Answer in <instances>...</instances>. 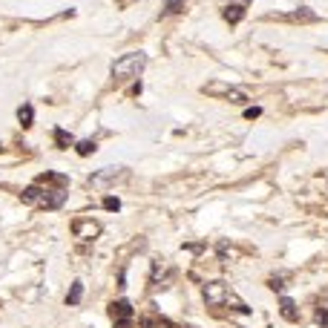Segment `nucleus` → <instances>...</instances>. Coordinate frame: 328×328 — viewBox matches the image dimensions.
Segmentation results:
<instances>
[{
	"instance_id": "obj_13",
	"label": "nucleus",
	"mask_w": 328,
	"mask_h": 328,
	"mask_svg": "<svg viewBox=\"0 0 328 328\" xmlns=\"http://www.w3.org/2000/svg\"><path fill=\"white\" fill-rule=\"evenodd\" d=\"M55 144H58L60 150H70L72 144H75V138H72L66 130H60V127H58V130H55Z\"/></svg>"
},
{
	"instance_id": "obj_17",
	"label": "nucleus",
	"mask_w": 328,
	"mask_h": 328,
	"mask_svg": "<svg viewBox=\"0 0 328 328\" xmlns=\"http://www.w3.org/2000/svg\"><path fill=\"white\" fill-rule=\"evenodd\" d=\"M104 208H106V210H121V199H118V196H106Z\"/></svg>"
},
{
	"instance_id": "obj_11",
	"label": "nucleus",
	"mask_w": 328,
	"mask_h": 328,
	"mask_svg": "<svg viewBox=\"0 0 328 328\" xmlns=\"http://www.w3.org/2000/svg\"><path fill=\"white\" fill-rule=\"evenodd\" d=\"M288 18H291V20H296V24H314L316 20V12H311V9H296V12L294 14H288Z\"/></svg>"
},
{
	"instance_id": "obj_2",
	"label": "nucleus",
	"mask_w": 328,
	"mask_h": 328,
	"mask_svg": "<svg viewBox=\"0 0 328 328\" xmlns=\"http://www.w3.org/2000/svg\"><path fill=\"white\" fill-rule=\"evenodd\" d=\"M204 300H208V305H236V311H242V314L250 311V308L230 291V285H224V282H208V285H204Z\"/></svg>"
},
{
	"instance_id": "obj_16",
	"label": "nucleus",
	"mask_w": 328,
	"mask_h": 328,
	"mask_svg": "<svg viewBox=\"0 0 328 328\" xmlns=\"http://www.w3.org/2000/svg\"><path fill=\"white\" fill-rule=\"evenodd\" d=\"M141 328H170L167 320H156V316H147V320H141Z\"/></svg>"
},
{
	"instance_id": "obj_9",
	"label": "nucleus",
	"mask_w": 328,
	"mask_h": 328,
	"mask_svg": "<svg viewBox=\"0 0 328 328\" xmlns=\"http://www.w3.org/2000/svg\"><path fill=\"white\" fill-rule=\"evenodd\" d=\"M280 314H282V320H288V322H296V320H300L296 302H294V300H288V296H282V300H280Z\"/></svg>"
},
{
	"instance_id": "obj_12",
	"label": "nucleus",
	"mask_w": 328,
	"mask_h": 328,
	"mask_svg": "<svg viewBox=\"0 0 328 328\" xmlns=\"http://www.w3.org/2000/svg\"><path fill=\"white\" fill-rule=\"evenodd\" d=\"M18 121H20L24 127H32V121H35V110H32V104H24L20 110H18Z\"/></svg>"
},
{
	"instance_id": "obj_5",
	"label": "nucleus",
	"mask_w": 328,
	"mask_h": 328,
	"mask_svg": "<svg viewBox=\"0 0 328 328\" xmlns=\"http://www.w3.org/2000/svg\"><path fill=\"white\" fill-rule=\"evenodd\" d=\"M72 236H75V239H81V242H90V239H95V236H101V222L81 216V219H75V222H72Z\"/></svg>"
},
{
	"instance_id": "obj_3",
	"label": "nucleus",
	"mask_w": 328,
	"mask_h": 328,
	"mask_svg": "<svg viewBox=\"0 0 328 328\" xmlns=\"http://www.w3.org/2000/svg\"><path fill=\"white\" fill-rule=\"evenodd\" d=\"M147 66V55L144 52H130L112 64V78L116 81H130V78H138V72Z\"/></svg>"
},
{
	"instance_id": "obj_20",
	"label": "nucleus",
	"mask_w": 328,
	"mask_h": 328,
	"mask_svg": "<svg viewBox=\"0 0 328 328\" xmlns=\"http://www.w3.org/2000/svg\"><path fill=\"white\" fill-rule=\"evenodd\" d=\"M270 288H274V291H280V288H282V276H274V280H270Z\"/></svg>"
},
{
	"instance_id": "obj_7",
	"label": "nucleus",
	"mask_w": 328,
	"mask_h": 328,
	"mask_svg": "<svg viewBox=\"0 0 328 328\" xmlns=\"http://www.w3.org/2000/svg\"><path fill=\"white\" fill-rule=\"evenodd\" d=\"M110 316H112L116 328H130V326H132V316H136V311H132V305H130L127 300H118V302L110 305Z\"/></svg>"
},
{
	"instance_id": "obj_1",
	"label": "nucleus",
	"mask_w": 328,
	"mask_h": 328,
	"mask_svg": "<svg viewBox=\"0 0 328 328\" xmlns=\"http://www.w3.org/2000/svg\"><path fill=\"white\" fill-rule=\"evenodd\" d=\"M20 202L24 204H32V208H46V210H58L60 204L66 202V188H49V184H32L20 193Z\"/></svg>"
},
{
	"instance_id": "obj_8",
	"label": "nucleus",
	"mask_w": 328,
	"mask_h": 328,
	"mask_svg": "<svg viewBox=\"0 0 328 328\" xmlns=\"http://www.w3.org/2000/svg\"><path fill=\"white\" fill-rule=\"evenodd\" d=\"M222 18H224V20H228L230 26L242 24V20H245V6H242V3H234V6H224Z\"/></svg>"
},
{
	"instance_id": "obj_15",
	"label": "nucleus",
	"mask_w": 328,
	"mask_h": 328,
	"mask_svg": "<svg viewBox=\"0 0 328 328\" xmlns=\"http://www.w3.org/2000/svg\"><path fill=\"white\" fill-rule=\"evenodd\" d=\"M75 150H78V156H92L98 147H95V141H78V144H75Z\"/></svg>"
},
{
	"instance_id": "obj_18",
	"label": "nucleus",
	"mask_w": 328,
	"mask_h": 328,
	"mask_svg": "<svg viewBox=\"0 0 328 328\" xmlns=\"http://www.w3.org/2000/svg\"><path fill=\"white\" fill-rule=\"evenodd\" d=\"M316 322L328 328V308H320V311H316Z\"/></svg>"
},
{
	"instance_id": "obj_6",
	"label": "nucleus",
	"mask_w": 328,
	"mask_h": 328,
	"mask_svg": "<svg viewBox=\"0 0 328 328\" xmlns=\"http://www.w3.org/2000/svg\"><path fill=\"white\" fill-rule=\"evenodd\" d=\"M121 178H127V170L124 167H104V170H98L90 176V184L92 188H110V184H116Z\"/></svg>"
},
{
	"instance_id": "obj_19",
	"label": "nucleus",
	"mask_w": 328,
	"mask_h": 328,
	"mask_svg": "<svg viewBox=\"0 0 328 328\" xmlns=\"http://www.w3.org/2000/svg\"><path fill=\"white\" fill-rule=\"evenodd\" d=\"M259 116H262V110H259V106H248V110H245V118H250V121L259 118Z\"/></svg>"
},
{
	"instance_id": "obj_10",
	"label": "nucleus",
	"mask_w": 328,
	"mask_h": 328,
	"mask_svg": "<svg viewBox=\"0 0 328 328\" xmlns=\"http://www.w3.org/2000/svg\"><path fill=\"white\" fill-rule=\"evenodd\" d=\"M84 300V282H72L70 294H66V305H81Z\"/></svg>"
},
{
	"instance_id": "obj_14",
	"label": "nucleus",
	"mask_w": 328,
	"mask_h": 328,
	"mask_svg": "<svg viewBox=\"0 0 328 328\" xmlns=\"http://www.w3.org/2000/svg\"><path fill=\"white\" fill-rule=\"evenodd\" d=\"M184 6H188V0H167V3H164V12L178 14V12H184Z\"/></svg>"
},
{
	"instance_id": "obj_4",
	"label": "nucleus",
	"mask_w": 328,
	"mask_h": 328,
	"mask_svg": "<svg viewBox=\"0 0 328 328\" xmlns=\"http://www.w3.org/2000/svg\"><path fill=\"white\" fill-rule=\"evenodd\" d=\"M202 92L204 95H213V98H224V101H230V104H248V95L242 90H236L230 84L224 81H210L202 86Z\"/></svg>"
}]
</instances>
